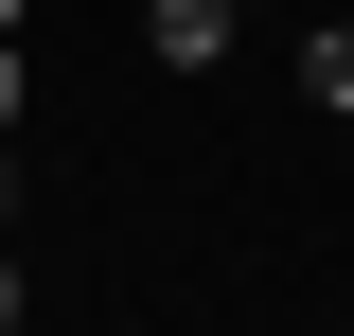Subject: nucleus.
<instances>
[{
  "instance_id": "20e7f679",
  "label": "nucleus",
  "mask_w": 354,
  "mask_h": 336,
  "mask_svg": "<svg viewBox=\"0 0 354 336\" xmlns=\"http://www.w3.org/2000/svg\"><path fill=\"white\" fill-rule=\"evenodd\" d=\"M0 212H18V124H0Z\"/></svg>"
},
{
  "instance_id": "f03ea898",
  "label": "nucleus",
  "mask_w": 354,
  "mask_h": 336,
  "mask_svg": "<svg viewBox=\"0 0 354 336\" xmlns=\"http://www.w3.org/2000/svg\"><path fill=\"white\" fill-rule=\"evenodd\" d=\"M301 106H337V124H354V18H337V36H301Z\"/></svg>"
},
{
  "instance_id": "7ed1b4c3",
  "label": "nucleus",
  "mask_w": 354,
  "mask_h": 336,
  "mask_svg": "<svg viewBox=\"0 0 354 336\" xmlns=\"http://www.w3.org/2000/svg\"><path fill=\"white\" fill-rule=\"evenodd\" d=\"M18 106H36V71H18V36H0V124H18Z\"/></svg>"
},
{
  "instance_id": "423d86ee",
  "label": "nucleus",
  "mask_w": 354,
  "mask_h": 336,
  "mask_svg": "<svg viewBox=\"0 0 354 336\" xmlns=\"http://www.w3.org/2000/svg\"><path fill=\"white\" fill-rule=\"evenodd\" d=\"M18 18H36V0H0V36H18Z\"/></svg>"
},
{
  "instance_id": "f257e3e1",
  "label": "nucleus",
  "mask_w": 354,
  "mask_h": 336,
  "mask_svg": "<svg viewBox=\"0 0 354 336\" xmlns=\"http://www.w3.org/2000/svg\"><path fill=\"white\" fill-rule=\"evenodd\" d=\"M230 18H248V0H142V53H160V71H213Z\"/></svg>"
},
{
  "instance_id": "39448f33",
  "label": "nucleus",
  "mask_w": 354,
  "mask_h": 336,
  "mask_svg": "<svg viewBox=\"0 0 354 336\" xmlns=\"http://www.w3.org/2000/svg\"><path fill=\"white\" fill-rule=\"evenodd\" d=\"M18 301H36V283H18V265H0V319H18Z\"/></svg>"
}]
</instances>
